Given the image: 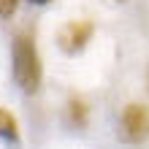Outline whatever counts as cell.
<instances>
[{
    "mask_svg": "<svg viewBox=\"0 0 149 149\" xmlns=\"http://www.w3.org/2000/svg\"><path fill=\"white\" fill-rule=\"evenodd\" d=\"M41 79H43V68H41V57H38V49L33 43L30 36H16L14 38V81L19 84L22 92H38L41 87Z\"/></svg>",
    "mask_w": 149,
    "mask_h": 149,
    "instance_id": "6da1fadb",
    "label": "cell"
},
{
    "mask_svg": "<svg viewBox=\"0 0 149 149\" xmlns=\"http://www.w3.org/2000/svg\"><path fill=\"white\" fill-rule=\"evenodd\" d=\"M119 133L125 141L138 144L149 136V109L141 103H127L119 117Z\"/></svg>",
    "mask_w": 149,
    "mask_h": 149,
    "instance_id": "7a4b0ae2",
    "label": "cell"
},
{
    "mask_svg": "<svg viewBox=\"0 0 149 149\" xmlns=\"http://www.w3.org/2000/svg\"><path fill=\"white\" fill-rule=\"evenodd\" d=\"M92 33H95V24L90 19H71L57 33V43H60V49H63L65 54H79V52L90 43Z\"/></svg>",
    "mask_w": 149,
    "mask_h": 149,
    "instance_id": "3957f363",
    "label": "cell"
},
{
    "mask_svg": "<svg viewBox=\"0 0 149 149\" xmlns=\"http://www.w3.org/2000/svg\"><path fill=\"white\" fill-rule=\"evenodd\" d=\"M0 138L11 146H19V122L6 109H0Z\"/></svg>",
    "mask_w": 149,
    "mask_h": 149,
    "instance_id": "277c9868",
    "label": "cell"
},
{
    "mask_svg": "<svg viewBox=\"0 0 149 149\" xmlns=\"http://www.w3.org/2000/svg\"><path fill=\"white\" fill-rule=\"evenodd\" d=\"M68 117H71V122L76 127L87 125V106H84L81 98H71V103H68Z\"/></svg>",
    "mask_w": 149,
    "mask_h": 149,
    "instance_id": "5b68a950",
    "label": "cell"
},
{
    "mask_svg": "<svg viewBox=\"0 0 149 149\" xmlns=\"http://www.w3.org/2000/svg\"><path fill=\"white\" fill-rule=\"evenodd\" d=\"M16 3H19V0H0V16H3V19H11L16 14Z\"/></svg>",
    "mask_w": 149,
    "mask_h": 149,
    "instance_id": "8992f818",
    "label": "cell"
},
{
    "mask_svg": "<svg viewBox=\"0 0 149 149\" xmlns=\"http://www.w3.org/2000/svg\"><path fill=\"white\" fill-rule=\"evenodd\" d=\"M30 3H36V6H46L49 0H30Z\"/></svg>",
    "mask_w": 149,
    "mask_h": 149,
    "instance_id": "52a82bcc",
    "label": "cell"
}]
</instances>
